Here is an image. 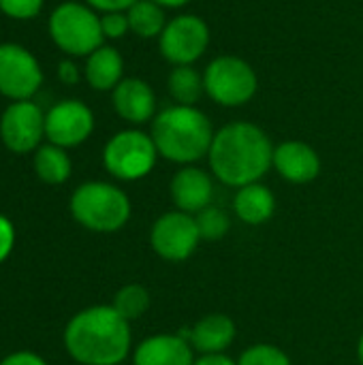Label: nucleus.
<instances>
[{"instance_id": "1a4fd4ad", "label": "nucleus", "mask_w": 363, "mask_h": 365, "mask_svg": "<svg viewBox=\"0 0 363 365\" xmlns=\"http://www.w3.org/2000/svg\"><path fill=\"white\" fill-rule=\"evenodd\" d=\"M160 41V53L175 66L193 64L210 45V28L197 15H178L167 21Z\"/></svg>"}, {"instance_id": "f8f14e48", "label": "nucleus", "mask_w": 363, "mask_h": 365, "mask_svg": "<svg viewBox=\"0 0 363 365\" xmlns=\"http://www.w3.org/2000/svg\"><path fill=\"white\" fill-rule=\"evenodd\" d=\"M94 130L92 109L81 101H62L45 113V137L60 148L83 143Z\"/></svg>"}, {"instance_id": "b1692460", "label": "nucleus", "mask_w": 363, "mask_h": 365, "mask_svg": "<svg viewBox=\"0 0 363 365\" xmlns=\"http://www.w3.org/2000/svg\"><path fill=\"white\" fill-rule=\"evenodd\" d=\"M195 220H197V229H199L201 240H208V242H216V240L225 237L229 231V218L218 207L208 205L205 210H201L195 216Z\"/></svg>"}, {"instance_id": "4468645a", "label": "nucleus", "mask_w": 363, "mask_h": 365, "mask_svg": "<svg viewBox=\"0 0 363 365\" xmlns=\"http://www.w3.org/2000/svg\"><path fill=\"white\" fill-rule=\"evenodd\" d=\"M113 109L118 115L131 124H143L150 118H154L156 111V98L143 79L126 77L113 88Z\"/></svg>"}, {"instance_id": "a878e982", "label": "nucleus", "mask_w": 363, "mask_h": 365, "mask_svg": "<svg viewBox=\"0 0 363 365\" xmlns=\"http://www.w3.org/2000/svg\"><path fill=\"white\" fill-rule=\"evenodd\" d=\"M45 0H0V11L11 19H32L41 13Z\"/></svg>"}, {"instance_id": "a211bd4d", "label": "nucleus", "mask_w": 363, "mask_h": 365, "mask_svg": "<svg viewBox=\"0 0 363 365\" xmlns=\"http://www.w3.org/2000/svg\"><path fill=\"white\" fill-rule=\"evenodd\" d=\"M122 71H124V60L116 47L101 45L96 51L88 56L86 62V79L94 90H113L122 81Z\"/></svg>"}, {"instance_id": "72a5a7b5", "label": "nucleus", "mask_w": 363, "mask_h": 365, "mask_svg": "<svg viewBox=\"0 0 363 365\" xmlns=\"http://www.w3.org/2000/svg\"><path fill=\"white\" fill-rule=\"evenodd\" d=\"M357 353H359V361H362L363 365V334H362V338H359V351H357Z\"/></svg>"}, {"instance_id": "9b49d317", "label": "nucleus", "mask_w": 363, "mask_h": 365, "mask_svg": "<svg viewBox=\"0 0 363 365\" xmlns=\"http://www.w3.org/2000/svg\"><path fill=\"white\" fill-rule=\"evenodd\" d=\"M0 137L11 152L26 154L41 148L45 137V113L32 101L11 103L0 118Z\"/></svg>"}, {"instance_id": "2f4dec72", "label": "nucleus", "mask_w": 363, "mask_h": 365, "mask_svg": "<svg viewBox=\"0 0 363 365\" xmlns=\"http://www.w3.org/2000/svg\"><path fill=\"white\" fill-rule=\"evenodd\" d=\"M195 365H237L231 357H227L225 353L218 355H203L201 359H197Z\"/></svg>"}, {"instance_id": "473e14b6", "label": "nucleus", "mask_w": 363, "mask_h": 365, "mask_svg": "<svg viewBox=\"0 0 363 365\" xmlns=\"http://www.w3.org/2000/svg\"><path fill=\"white\" fill-rule=\"evenodd\" d=\"M156 4H160L163 9L165 6H171V9H178V6H184L186 2H190V0H154Z\"/></svg>"}, {"instance_id": "aec40b11", "label": "nucleus", "mask_w": 363, "mask_h": 365, "mask_svg": "<svg viewBox=\"0 0 363 365\" xmlns=\"http://www.w3.org/2000/svg\"><path fill=\"white\" fill-rule=\"evenodd\" d=\"M128 26L131 32H135L141 38H154L160 36L167 21H165V11L160 4H156L154 0H137L128 11Z\"/></svg>"}, {"instance_id": "2eb2a0df", "label": "nucleus", "mask_w": 363, "mask_h": 365, "mask_svg": "<svg viewBox=\"0 0 363 365\" xmlns=\"http://www.w3.org/2000/svg\"><path fill=\"white\" fill-rule=\"evenodd\" d=\"M212 180L205 171L197 167L180 169L171 180V199L180 212L199 214L212 201Z\"/></svg>"}, {"instance_id": "f257e3e1", "label": "nucleus", "mask_w": 363, "mask_h": 365, "mask_svg": "<svg viewBox=\"0 0 363 365\" xmlns=\"http://www.w3.org/2000/svg\"><path fill=\"white\" fill-rule=\"evenodd\" d=\"M208 158L223 184L242 188L259 182L274 167V145L259 126L231 122L214 133Z\"/></svg>"}, {"instance_id": "bb28decb", "label": "nucleus", "mask_w": 363, "mask_h": 365, "mask_svg": "<svg viewBox=\"0 0 363 365\" xmlns=\"http://www.w3.org/2000/svg\"><path fill=\"white\" fill-rule=\"evenodd\" d=\"M101 30L105 38H122L131 26H128V17L126 13H103L101 15Z\"/></svg>"}, {"instance_id": "412c9836", "label": "nucleus", "mask_w": 363, "mask_h": 365, "mask_svg": "<svg viewBox=\"0 0 363 365\" xmlns=\"http://www.w3.org/2000/svg\"><path fill=\"white\" fill-rule=\"evenodd\" d=\"M34 169L45 184H62L71 175V158L64 152V148L47 143L36 148Z\"/></svg>"}, {"instance_id": "6e6552de", "label": "nucleus", "mask_w": 363, "mask_h": 365, "mask_svg": "<svg viewBox=\"0 0 363 365\" xmlns=\"http://www.w3.org/2000/svg\"><path fill=\"white\" fill-rule=\"evenodd\" d=\"M43 83L39 60L17 43L0 45V94L11 101H30Z\"/></svg>"}, {"instance_id": "f3484780", "label": "nucleus", "mask_w": 363, "mask_h": 365, "mask_svg": "<svg viewBox=\"0 0 363 365\" xmlns=\"http://www.w3.org/2000/svg\"><path fill=\"white\" fill-rule=\"evenodd\" d=\"M188 338L201 355H218L235 340V323L227 314H208L190 329Z\"/></svg>"}, {"instance_id": "0eeeda50", "label": "nucleus", "mask_w": 363, "mask_h": 365, "mask_svg": "<svg viewBox=\"0 0 363 365\" xmlns=\"http://www.w3.org/2000/svg\"><path fill=\"white\" fill-rule=\"evenodd\" d=\"M156 145L150 135L141 130H122L113 135L103 152L105 169L118 180L145 178L156 165Z\"/></svg>"}, {"instance_id": "4be33fe9", "label": "nucleus", "mask_w": 363, "mask_h": 365, "mask_svg": "<svg viewBox=\"0 0 363 365\" xmlns=\"http://www.w3.org/2000/svg\"><path fill=\"white\" fill-rule=\"evenodd\" d=\"M167 83H169V92L178 101V105H190V107H195V103L201 98L203 90H205L203 77L190 64L175 66L169 73Z\"/></svg>"}, {"instance_id": "ddd939ff", "label": "nucleus", "mask_w": 363, "mask_h": 365, "mask_svg": "<svg viewBox=\"0 0 363 365\" xmlns=\"http://www.w3.org/2000/svg\"><path fill=\"white\" fill-rule=\"evenodd\" d=\"M274 167L291 184H308L321 171L319 154L304 141H285L274 148Z\"/></svg>"}, {"instance_id": "9d476101", "label": "nucleus", "mask_w": 363, "mask_h": 365, "mask_svg": "<svg viewBox=\"0 0 363 365\" xmlns=\"http://www.w3.org/2000/svg\"><path fill=\"white\" fill-rule=\"evenodd\" d=\"M201 242L197 220L186 212H167L163 214L150 233V244L158 257L165 261H184L188 259L197 244Z\"/></svg>"}, {"instance_id": "c85d7f7f", "label": "nucleus", "mask_w": 363, "mask_h": 365, "mask_svg": "<svg viewBox=\"0 0 363 365\" xmlns=\"http://www.w3.org/2000/svg\"><path fill=\"white\" fill-rule=\"evenodd\" d=\"M13 240H15V233H13V225L0 216V261L6 259V255L11 252L13 248Z\"/></svg>"}, {"instance_id": "20e7f679", "label": "nucleus", "mask_w": 363, "mask_h": 365, "mask_svg": "<svg viewBox=\"0 0 363 365\" xmlns=\"http://www.w3.org/2000/svg\"><path fill=\"white\" fill-rule=\"evenodd\" d=\"M71 212L86 229L113 233L126 225L131 216V201L113 184L88 182L75 190L71 199Z\"/></svg>"}, {"instance_id": "dca6fc26", "label": "nucleus", "mask_w": 363, "mask_h": 365, "mask_svg": "<svg viewBox=\"0 0 363 365\" xmlns=\"http://www.w3.org/2000/svg\"><path fill=\"white\" fill-rule=\"evenodd\" d=\"M135 365H195L190 342L182 336H154L135 351Z\"/></svg>"}, {"instance_id": "c756f323", "label": "nucleus", "mask_w": 363, "mask_h": 365, "mask_svg": "<svg viewBox=\"0 0 363 365\" xmlns=\"http://www.w3.org/2000/svg\"><path fill=\"white\" fill-rule=\"evenodd\" d=\"M58 77H60L62 83L73 86V83L79 81V68H77L71 60H62V62L58 64Z\"/></svg>"}, {"instance_id": "7ed1b4c3", "label": "nucleus", "mask_w": 363, "mask_h": 365, "mask_svg": "<svg viewBox=\"0 0 363 365\" xmlns=\"http://www.w3.org/2000/svg\"><path fill=\"white\" fill-rule=\"evenodd\" d=\"M150 137L163 158L190 165L210 154L214 130L203 111L190 105H175L154 118Z\"/></svg>"}, {"instance_id": "39448f33", "label": "nucleus", "mask_w": 363, "mask_h": 365, "mask_svg": "<svg viewBox=\"0 0 363 365\" xmlns=\"http://www.w3.org/2000/svg\"><path fill=\"white\" fill-rule=\"evenodd\" d=\"M51 41L68 56H90L103 45L101 17L92 6L79 2H62L49 15Z\"/></svg>"}, {"instance_id": "5701e85b", "label": "nucleus", "mask_w": 363, "mask_h": 365, "mask_svg": "<svg viewBox=\"0 0 363 365\" xmlns=\"http://www.w3.org/2000/svg\"><path fill=\"white\" fill-rule=\"evenodd\" d=\"M150 308V293L139 284H128L118 291L113 299V310L128 323L143 317Z\"/></svg>"}, {"instance_id": "cd10ccee", "label": "nucleus", "mask_w": 363, "mask_h": 365, "mask_svg": "<svg viewBox=\"0 0 363 365\" xmlns=\"http://www.w3.org/2000/svg\"><path fill=\"white\" fill-rule=\"evenodd\" d=\"M92 9L103 11V13H124L128 11L137 0H86Z\"/></svg>"}, {"instance_id": "6ab92c4d", "label": "nucleus", "mask_w": 363, "mask_h": 365, "mask_svg": "<svg viewBox=\"0 0 363 365\" xmlns=\"http://www.w3.org/2000/svg\"><path fill=\"white\" fill-rule=\"evenodd\" d=\"M233 210L240 220L246 225H263L274 216L276 210V199L272 190L259 182L242 186L233 199Z\"/></svg>"}, {"instance_id": "f03ea898", "label": "nucleus", "mask_w": 363, "mask_h": 365, "mask_svg": "<svg viewBox=\"0 0 363 365\" xmlns=\"http://www.w3.org/2000/svg\"><path fill=\"white\" fill-rule=\"evenodd\" d=\"M73 359L83 365H118L131 351V327L113 306H96L79 312L64 331Z\"/></svg>"}, {"instance_id": "393cba45", "label": "nucleus", "mask_w": 363, "mask_h": 365, "mask_svg": "<svg viewBox=\"0 0 363 365\" xmlns=\"http://www.w3.org/2000/svg\"><path fill=\"white\" fill-rule=\"evenodd\" d=\"M237 365H291V359L285 351L272 344H255L246 349Z\"/></svg>"}, {"instance_id": "423d86ee", "label": "nucleus", "mask_w": 363, "mask_h": 365, "mask_svg": "<svg viewBox=\"0 0 363 365\" xmlns=\"http://www.w3.org/2000/svg\"><path fill=\"white\" fill-rule=\"evenodd\" d=\"M208 96L225 107H240L248 103L257 92L255 68L235 56H220L212 60L203 75Z\"/></svg>"}, {"instance_id": "7c9ffc66", "label": "nucleus", "mask_w": 363, "mask_h": 365, "mask_svg": "<svg viewBox=\"0 0 363 365\" xmlns=\"http://www.w3.org/2000/svg\"><path fill=\"white\" fill-rule=\"evenodd\" d=\"M0 365H47L41 357L32 355V353H15L11 357H6Z\"/></svg>"}]
</instances>
